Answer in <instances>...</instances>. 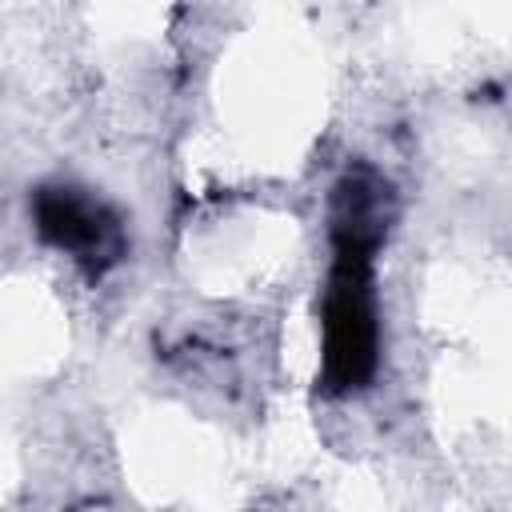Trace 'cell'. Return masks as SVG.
<instances>
[{"mask_svg": "<svg viewBox=\"0 0 512 512\" xmlns=\"http://www.w3.org/2000/svg\"><path fill=\"white\" fill-rule=\"evenodd\" d=\"M32 220L44 244L72 256L76 264L104 272L124 256V228L116 212L96 200L84 188L72 184H48L32 200Z\"/></svg>", "mask_w": 512, "mask_h": 512, "instance_id": "obj_2", "label": "cell"}, {"mask_svg": "<svg viewBox=\"0 0 512 512\" xmlns=\"http://www.w3.org/2000/svg\"><path fill=\"white\" fill-rule=\"evenodd\" d=\"M392 196L380 172L348 168L332 188L328 236L332 272L324 288V388L356 392L380 364V308L372 264L392 220Z\"/></svg>", "mask_w": 512, "mask_h": 512, "instance_id": "obj_1", "label": "cell"}]
</instances>
